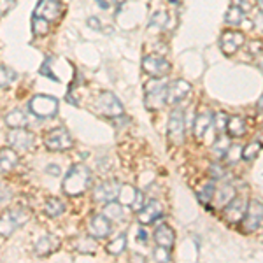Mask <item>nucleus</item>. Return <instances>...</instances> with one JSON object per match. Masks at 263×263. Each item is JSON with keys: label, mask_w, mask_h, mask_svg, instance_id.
Here are the masks:
<instances>
[{"label": "nucleus", "mask_w": 263, "mask_h": 263, "mask_svg": "<svg viewBox=\"0 0 263 263\" xmlns=\"http://www.w3.org/2000/svg\"><path fill=\"white\" fill-rule=\"evenodd\" d=\"M153 237H155L156 246H163V248H167V249H172L174 242H176V233H174V230L167 223L158 224Z\"/></svg>", "instance_id": "nucleus-20"}, {"label": "nucleus", "mask_w": 263, "mask_h": 263, "mask_svg": "<svg viewBox=\"0 0 263 263\" xmlns=\"http://www.w3.org/2000/svg\"><path fill=\"white\" fill-rule=\"evenodd\" d=\"M63 211H65V203H63L60 198H54V197H51L44 205V213L48 216H51V218L60 216Z\"/></svg>", "instance_id": "nucleus-31"}, {"label": "nucleus", "mask_w": 263, "mask_h": 263, "mask_svg": "<svg viewBox=\"0 0 263 263\" xmlns=\"http://www.w3.org/2000/svg\"><path fill=\"white\" fill-rule=\"evenodd\" d=\"M248 207H249L248 198L237 195V197H233L232 200L223 207V213H221L223 219L227 223H232V224L240 223L244 219L246 213H248Z\"/></svg>", "instance_id": "nucleus-6"}, {"label": "nucleus", "mask_w": 263, "mask_h": 263, "mask_svg": "<svg viewBox=\"0 0 263 263\" xmlns=\"http://www.w3.org/2000/svg\"><path fill=\"white\" fill-rule=\"evenodd\" d=\"M16 165H18V153H16V149H12V147L7 149L6 147V149L0 151V168H2V174L11 172Z\"/></svg>", "instance_id": "nucleus-24"}, {"label": "nucleus", "mask_w": 263, "mask_h": 263, "mask_svg": "<svg viewBox=\"0 0 263 263\" xmlns=\"http://www.w3.org/2000/svg\"><path fill=\"white\" fill-rule=\"evenodd\" d=\"M118 200H120L123 205L130 207V209H135L137 213L142 209L144 203H146V202H144L142 192L135 190L134 186H121V192H120V197H118Z\"/></svg>", "instance_id": "nucleus-17"}, {"label": "nucleus", "mask_w": 263, "mask_h": 263, "mask_svg": "<svg viewBox=\"0 0 263 263\" xmlns=\"http://www.w3.org/2000/svg\"><path fill=\"white\" fill-rule=\"evenodd\" d=\"M263 227V203L260 200H251L244 219L240 221L242 233H254Z\"/></svg>", "instance_id": "nucleus-5"}, {"label": "nucleus", "mask_w": 263, "mask_h": 263, "mask_svg": "<svg viewBox=\"0 0 263 263\" xmlns=\"http://www.w3.org/2000/svg\"><path fill=\"white\" fill-rule=\"evenodd\" d=\"M162 214H163L162 202H158V200L153 198V200H147L142 205V209L137 213V219L141 224H151V223H155L156 219L162 218Z\"/></svg>", "instance_id": "nucleus-16"}, {"label": "nucleus", "mask_w": 263, "mask_h": 263, "mask_svg": "<svg viewBox=\"0 0 263 263\" xmlns=\"http://www.w3.org/2000/svg\"><path fill=\"white\" fill-rule=\"evenodd\" d=\"M153 258H155V261H171V249L158 246L153 253Z\"/></svg>", "instance_id": "nucleus-37"}, {"label": "nucleus", "mask_w": 263, "mask_h": 263, "mask_svg": "<svg viewBox=\"0 0 263 263\" xmlns=\"http://www.w3.org/2000/svg\"><path fill=\"white\" fill-rule=\"evenodd\" d=\"M258 9H260V12H263V0H258Z\"/></svg>", "instance_id": "nucleus-51"}, {"label": "nucleus", "mask_w": 263, "mask_h": 263, "mask_svg": "<svg viewBox=\"0 0 263 263\" xmlns=\"http://www.w3.org/2000/svg\"><path fill=\"white\" fill-rule=\"evenodd\" d=\"M258 141L263 144V130H260V134H258Z\"/></svg>", "instance_id": "nucleus-52"}, {"label": "nucleus", "mask_w": 263, "mask_h": 263, "mask_svg": "<svg viewBox=\"0 0 263 263\" xmlns=\"http://www.w3.org/2000/svg\"><path fill=\"white\" fill-rule=\"evenodd\" d=\"M244 14L246 12L240 9V7H237L232 4L230 9H228L227 14H224V23L230 25V27H239V25L244 21Z\"/></svg>", "instance_id": "nucleus-27"}, {"label": "nucleus", "mask_w": 263, "mask_h": 263, "mask_svg": "<svg viewBox=\"0 0 263 263\" xmlns=\"http://www.w3.org/2000/svg\"><path fill=\"white\" fill-rule=\"evenodd\" d=\"M230 158H232V163L237 162L239 158H242V149H240L239 146H230V149H228L224 160H230Z\"/></svg>", "instance_id": "nucleus-39"}, {"label": "nucleus", "mask_w": 263, "mask_h": 263, "mask_svg": "<svg viewBox=\"0 0 263 263\" xmlns=\"http://www.w3.org/2000/svg\"><path fill=\"white\" fill-rule=\"evenodd\" d=\"M192 93V84L184 79H176V81L168 83L167 88V104L176 105L186 99Z\"/></svg>", "instance_id": "nucleus-13"}, {"label": "nucleus", "mask_w": 263, "mask_h": 263, "mask_svg": "<svg viewBox=\"0 0 263 263\" xmlns=\"http://www.w3.org/2000/svg\"><path fill=\"white\" fill-rule=\"evenodd\" d=\"M232 4H233V6H237V7H240L244 12H248L249 9H251V4H249V0H232Z\"/></svg>", "instance_id": "nucleus-42"}, {"label": "nucleus", "mask_w": 263, "mask_h": 263, "mask_svg": "<svg viewBox=\"0 0 263 263\" xmlns=\"http://www.w3.org/2000/svg\"><path fill=\"white\" fill-rule=\"evenodd\" d=\"M256 65H258V69H260L263 72V49H261V53L258 54V62H256Z\"/></svg>", "instance_id": "nucleus-48"}, {"label": "nucleus", "mask_w": 263, "mask_h": 263, "mask_svg": "<svg viewBox=\"0 0 263 263\" xmlns=\"http://www.w3.org/2000/svg\"><path fill=\"white\" fill-rule=\"evenodd\" d=\"M35 16H42V18L49 21H57L62 18L63 14V6L60 0H39L35 7Z\"/></svg>", "instance_id": "nucleus-14"}, {"label": "nucleus", "mask_w": 263, "mask_h": 263, "mask_svg": "<svg viewBox=\"0 0 263 263\" xmlns=\"http://www.w3.org/2000/svg\"><path fill=\"white\" fill-rule=\"evenodd\" d=\"M88 230H90V235L95 237V239H105L111 233V219L104 213L93 214L90 216V221H88Z\"/></svg>", "instance_id": "nucleus-15"}, {"label": "nucleus", "mask_w": 263, "mask_h": 263, "mask_svg": "<svg viewBox=\"0 0 263 263\" xmlns=\"http://www.w3.org/2000/svg\"><path fill=\"white\" fill-rule=\"evenodd\" d=\"M46 171H48L49 174H53V176H58V172H60V171H58L57 165H49V167L46 168Z\"/></svg>", "instance_id": "nucleus-47"}, {"label": "nucleus", "mask_w": 263, "mask_h": 263, "mask_svg": "<svg viewBox=\"0 0 263 263\" xmlns=\"http://www.w3.org/2000/svg\"><path fill=\"white\" fill-rule=\"evenodd\" d=\"M256 107H258V111H261V112H263V95L260 97V100H258Z\"/></svg>", "instance_id": "nucleus-50"}, {"label": "nucleus", "mask_w": 263, "mask_h": 263, "mask_svg": "<svg viewBox=\"0 0 263 263\" xmlns=\"http://www.w3.org/2000/svg\"><path fill=\"white\" fill-rule=\"evenodd\" d=\"M214 192H216L214 182H207V184H203V188L197 195L198 202L203 203V205H211V202H213V198H214Z\"/></svg>", "instance_id": "nucleus-33"}, {"label": "nucleus", "mask_w": 263, "mask_h": 263, "mask_svg": "<svg viewBox=\"0 0 263 263\" xmlns=\"http://www.w3.org/2000/svg\"><path fill=\"white\" fill-rule=\"evenodd\" d=\"M88 25L93 27V28H97V30H100V25H99V20H97V18H90V20H88Z\"/></svg>", "instance_id": "nucleus-46"}, {"label": "nucleus", "mask_w": 263, "mask_h": 263, "mask_svg": "<svg viewBox=\"0 0 263 263\" xmlns=\"http://www.w3.org/2000/svg\"><path fill=\"white\" fill-rule=\"evenodd\" d=\"M9 200H11V190L6 188V186H2V205H6Z\"/></svg>", "instance_id": "nucleus-44"}, {"label": "nucleus", "mask_w": 263, "mask_h": 263, "mask_svg": "<svg viewBox=\"0 0 263 263\" xmlns=\"http://www.w3.org/2000/svg\"><path fill=\"white\" fill-rule=\"evenodd\" d=\"M49 23L51 21L49 20H46V18H42V16H35L33 14V18H32V32H33V35L35 37H46L49 33Z\"/></svg>", "instance_id": "nucleus-26"}, {"label": "nucleus", "mask_w": 263, "mask_h": 263, "mask_svg": "<svg viewBox=\"0 0 263 263\" xmlns=\"http://www.w3.org/2000/svg\"><path fill=\"white\" fill-rule=\"evenodd\" d=\"M224 176V168L221 167L219 163H213L211 165V177L216 181V179H223Z\"/></svg>", "instance_id": "nucleus-40"}, {"label": "nucleus", "mask_w": 263, "mask_h": 263, "mask_svg": "<svg viewBox=\"0 0 263 263\" xmlns=\"http://www.w3.org/2000/svg\"><path fill=\"white\" fill-rule=\"evenodd\" d=\"M91 184V171L83 163H76L70 167V171L65 174L62 182V190L69 197L83 195Z\"/></svg>", "instance_id": "nucleus-1"}, {"label": "nucleus", "mask_w": 263, "mask_h": 263, "mask_svg": "<svg viewBox=\"0 0 263 263\" xmlns=\"http://www.w3.org/2000/svg\"><path fill=\"white\" fill-rule=\"evenodd\" d=\"M0 74H2V90H7L11 86V83L16 79V74L7 65L0 67Z\"/></svg>", "instance_id": "nucleus-36"}, {"label": "nucleus", "mask_w": 263, "mask_h": 263, "mask_svg": "<svg viewBox=\"0 0 263 263\" xmlns=\"http://www.w3.org/2000/svg\"><path fill=\"white\" fill-rule=\"evenodd\" d=\"M44 144L49 151H69L74 142H72V137L67 128L58 126V128L49 130L44 135Z\"/></svg>", "instance_id": "nucleus-7"}, {"label": "nucleus", "mask_w": 263, "mask_h": 263, "mask_svg": "<svg viewBox=\"0 0 263 263\" xmlns=\"http://www.w3.org/2000/svg\"><path fill=\"white\" fill-rule=\"evenodd\" d=\"M27 218L28 216L25 213H21V209L4 213L2 219H0V232H2V237H9L16 228L27 223Z\"/></svg>", "instance_id": "nucleus-11"}, {"label": "nucleus", "mask_w": 263, "mask_h": 263, "mask_svg": "<svg viewBox=\"0 0 263 263\" xmlns=\"http://www.w3.org/2000/svg\"><path fill=\"white\" fill-rule=\"evenodd\" d=\"M171 2H176V0H171Z\"/></svg>", "instance_id": "nucleus-53"}, {"label": "nucleus", "mask_w": 263, "mask_h": 263, "mask_svg": "<svg viewBox=\"0 0 263 263\" xmlns=\"http://www.w3.org/2000/svg\"><path fill=\"white\" fill-rule=\"evenodd\" d=\"M168 23V12L167 11H158L151 16L149 27L151 28H163Z\"/></svg>", "instance_id": "nucleus-35"}, {"label": "nucleus", "mask_w": 263, "mask_h": 263, "mask_svg": "<svg viewBox=\"0 0 263 263\" xmlns=\"http://www.w3.org/2000/svg\"><path fill=\"white\" fill-rule=\"evenodd\" d=\"M168 137H171L174 144H181L182 139H184V118H182L181 109H176V111L171 112V118H168Z\"/></svg>", "instance_id": "nucleus-18"}, {"label": "nucleus", "mask_w": 263, "mask_h": 263, "mask_svg": "<svg viewBox=\"0 0 263 263\" xmlns=\"http://www.w3.org/2000/svg\"><path fill=\"white\" fill-rule=\"evenodd\" d=\"M137 239H139V242H141V244H147V242H149V235H147V232L142 230V228H139Z\"/></svg>", "instance_id": "nucleus-43"}, {"label": "nucleus", "mask_w": 263, "mask_h": 263, "mask_svg": "<svg viewBox=\"0 0 263 263\" xmlns=\"http://www.w3.org/2000/svg\"><path fill=\"white\" fill-rule=\"evenodd\" d=\"M95 2H99L100 6L104 7V9H107V7H109V2H107V0H95Z\"/></svg>", "instance_id": "nucleus-49"}, {"label": "nucleus", "mask_w": 263, "mask_h": 263, "mask_svg": "<svg viewBox=\"0 0 263 263\" xmlns=\"http://www.w3.org/2000/svg\"><path fill=\"white\" fill-rule=\"evenodd\" d=\"M246 130H248V126H246V121L240 116H230V118H228L227 134L230 135V137H235V139L242 137V135H246Z\"/></svg>", "instance_id": "nucleus-25"}, {"label": "nucleus", "mask_w": 263, "mask_h": 263, "mask_svg": "<svg viewBox=\"0 0 263 263\" xmlns=\"http://www.w3.org/2000/svg\"><path fill=\"white\" fill-rule=\"evenodd\" d=\"M121 186H123L121 182L116 179L100 182V184L95 186V190H93V200L99 203H107V202L116 200V198L120 197Z\"/></svg>", "instance_id": "nucleus-8"}, {"label": "nucleus", "mask_w": 263, "mask_h": 263, "mask_svg": "<svg viewBox=\"0 0 263 263\" xmlns=\"http://www.w3.org/2000/svg\"><path fill=\"white\" fill-rule=\"evenodd\" d=\"M213 121H214V116L209 109L198 112L197 120H195V125H193V134H195V137H197V141H203V137H205V134L209 132Z\"/></svg>", "instance_id": "nucleus-19"}, {"label": "nucleus", "mask_w": 263, "mask_h": 263, "mask_svg": "<svg viewBox=\"0 0 263 263\" xmlns=\"http://www.w3.org/2000/svg\"><path fill=\"white\" fill-rule=\"evenodd\" d=\"M58 105H60V102H58L57 97L35 95V97H32L30 102H28V111H30L35 118H39V120H46V118L57 116Z\"/></svg>", "instance_id": "nucleus-3"}, {"label": "nucleus", "mask_w": 263, "mask_h": 263, "mask_svg": "<svg viewBox=\"0 0 263 263\" xmlns=\"http://www.w3.org/2000/svg\"><path fill=\"white\" fill-rule=\"evenodd\" d=\"M126 248V235L125 233H120V235H116L114 239L111 240V242L107 244V253L112 254V256H118V254H121L123 251H125Z\"/></svg>", "instance_id": "nucleus-30"}, {"label": "nucleus", "mask_w": 263, "mask_h": 263, "mask_svg": "<svg viewBox=\"0 0 263 263\" xmlns=\"http://www.w3.org/2000/svg\"><path fill=\"white\" fill-rule=\"evenodd\" d=\"M246 44V37L242 32L235 30H227L221 33V39H219V48L224 54H233L237 53L242 46Z\"/></svg>", "instance_id": "nucleus-12"}, {"label": "nucleus", "mask_w": 263, "mask_h": 263, "mask_svg": "<svg viewBox=\"0 0 263 263\" xmlns=\"http://www.w3.org/2000/svg\"><path fill=\"white\" fill-rule=\"evenodd\" d=\"M74 249L79 253H95L97 244H95V240H91V235L90 237H79L74 244Z\"/></svg>", "instance_id": "nucleus-34"}, {"label": "nucleus", "mask_w": 263, "mask_h": 263, "mask_svg": "<svg viewBox=\"0 0 263 263\" xmlns=\"http://www.w3.org/2000/svg\"><path fill=\"white\" fill-rule=\"evenodd\" d=\"M167 88L168 83L163 81V78H153L146 83V97L144 104L147 109H160L163 104H167Z\"/></svg>", "instance_id": "nucleus-2"}, {"label": "nucleus", "mask_w": 263, "mask_h": 263, "mask_svg": "<svg viewBox=\"0 0 263 263\" xmlns=\"http://www.w3.org/2000/svg\"><path fill=\"white\" fill-rule=\"evenodd\" d=\"M261 147H263V144L258 141V139L253 142H249L248 146L242 147V160L244 162H254V160L258 158V155H260Z\"/></svg>", "instance_id": "nucleus-29"}, {"label": "nucleus", "mask_w": 263, "mask_h": 263, "mask_svg": "<svg viewBox=\"0 0 263 263\" xmlns=\"http://www.w3.org/2000/svg\"><path fill=\"white\" fill-rule=\"evenodd\" d=\"M171 63L162 57H155V54H147L142 58V70L146 72L149 78H165L171 72Z\"/></svg>", "instance_id": "nucleus-9"}, {"label": "nucleus", "mask_w": 263, "mask_h": 263, "mask_svg": "<svg viewBox=\"0 0 263 263\" xmlns=\"http://www.w3.org/2000/svg\"><path fill=\"white\" fill-rule=\"evenodd\" d=\"M7 144L16 151H28L35 144V137H33V134H30V132L25 128H12L7 134Z\"/></svg>", "instance_id": "nucleus-10"}, {"label": "nucleus", "mask_w": 263, "mask_h": 263, "mask_svg": "<svg viewBox=\"0 0 263 263\" xmlns=\"http://www.w3.org/2000/svg\"><path fill=\"white\" fill-rule=\"evenodd\" d=\"M228 118L230 116H227L223 111H219L218 114L214 116V123H216V130L218 132H224L227 130V125H228Z\"/></svg>", "instance_id": "nucleus-38"}, {"label": "nucleus", "mask_w": 263, "mask_h": 263, "mask_svg": "<svg viewBox=\"0 0 263 263\" xmlns=\"http://www.w3.org/2000/svg\"><path fill=\"white\" fill-rule=\"evenodd\" d=\"M93 109L105 118H120L123 116V104L114 93L111 91H104L93 102Z\"/></svg>", "instance_id": "nucleus-4"}, {"label": "nucleus", "mask_w": 263, "mask_h": 263, "mask_svg": "<svg viewBox=\"0 0 263 263\" xmlns=\"http://www.w3.org/2000/svg\"><path fill=\"white\" fill-rule=\"evenodd\" d=\"M254 27L258 28V30H263V12H260V14L256 16V20H254Z\"/></svg>", "instance_id": "nucleus-45"}, {"label": "nucleus", "mask_w": 263, "mask_h": 263, "mask_svg": "<svg viewBox=\"0 0 263 263\" xmlns=\"http://www.w3.org/2000/svg\"><path fill=\"white\" fill-rule=\"evenodd\" d=\"M4 123H6L7 126H11V128H27L28 118H27V114H25V111L14 109V111L7 112L6 116H4Z\"/></svg>", "instance_id": "nucleus-23"}, {"label": "nucleus", "mask_w": 263, "mask_h": 263, "mask_svg": "<svg viewBox=\"0 0 263 263\" xmlns=\"http://www.w3.org/2000/svg\"><path fill=\"white\" fill-rule=\"evenodd\" d=\"M105 216H107L111 221H116V219H120L123 218V203L120 202L118 203L116 200H112V202H107L105 203V207H104V211H102Z\"/></svg>", "instance_id": "nucleus-32"}, {"label": "nucleus", "mask_w": 263, "mask_h": 263, "mask_svg": "<svg viewBox=\"0 0 263 263\" xmlns=\"http://www.w3.org/2000/svg\"><path fill=\"white\" fill-rule=\"evenodd\" d=\"M0 4H2V16H6L7 12H11L16 6L14 0H0Z\"/></svg>", "instance_id": "nucleus-41"}, {"label": "nucleus", "mask_w": 263, "mask_h": 263, "mask_svg": "<svg viewBox=\"0 0 263 263\" xmlns=\"http://www.w3.org/2000/svg\"><path fill=\"white\" fill-rule=\"evenodd\" d=\"M233 197H237V195H235V188H233L232 184L218 186V188H216V192H214V198H213V202H211V205L224 207Z\"/></svg>", "instance_id": "nucleus-21"}, {"label": "nucleus", "mask_w": 263, "mask_h": 263, "mask_svg": "<svg viewBox=\"0 0 263 263\" xmlns=\"http://www.w3.org/2000/svg\"><path fill=\"white\" fill-rule=\"evenodd\" d=\"M57 248H58V240L54 239L53 235H44L37 240L35 246H33V253H35L37 256H49Z\"/></svg>", "instance_id": "nucleus-22"}, {"label": "nucleus", "mask_w": 263, "mask_h": 263, "mask_svg": "<svg viewBox=\"0 0 263 263\" xmlns=\"http://www.w3.org/2000/svg\"><path fill=\"white\" fill-rule=\"evenodd\" d=\"M230 135H219L218 141H216L214 147H213V153L214 156H218V160H224V156H227L228 149H230Z\"/></svg>", "instance_id": "nucleus-28"}]
</instances>
